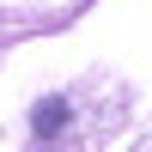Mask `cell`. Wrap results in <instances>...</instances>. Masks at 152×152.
Returning <instances> with one entry per match:
<instances>
[{"label":"cell","mask_w":152,"mask_h":152,"mask_svg":"<svg viewBox=\"0 0 152 152\" xmlns=\"http://www.w3.org/2000/svg\"><path fill=\"white\" fill-rule=\"evenodd\" d=\"M67 97H43V104H37V140H49V134L55 128H67Z\"/></svg>","instance_id":"cell-1"}]
</instances>
